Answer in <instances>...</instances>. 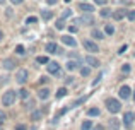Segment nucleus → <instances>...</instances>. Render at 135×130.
<instances>
[{"mask_svg":"<svg viewBox=\"0 0 135 130\" xmlns=\"http://www.w3.org/2000/svg\"><path fill=\"white\" fill-rule=\"evenodd\" d=\"M70 16H72V10H70V9H67V10L62 12V19H67V17H70Z\"/></svg>","mask_w":135,"mask_h":130,"instance_id":"33","label":"nucleus"},{"mask_svg":"<svg viewBox=\"0 0 135 130\" xmlns=\"http://www.w3.org/2000/svg\"><path fill=\"white\" fill-rule=\"evenodd\" d=\"M75 22H79V24H86V26H92V24H94V17H92V14H89V12H84L82 16H80L79 19L75 21Z\"/></svg>","mask_w":135,"mask_h":130,"instance_id":"4","label":"nucleus"},{"mask_svg":"<svg viewBox=\"0 0 135 130\" xmlns=\"http://www.w3.org/2000/svg\"><path fill=\"white\" fill-rule=\"evenodd\" d=\"M79 9L82 10V12H89V14L94 12V5H91V3H86V0H84V2L79 5Z\"/></svg>","mask_w":135,"mask_h":130,"instance_id":"13","label":"nucleus"},{"mask_svg":"<svg viewBox=\"0 0 135 130\" xmlns=\"http://www.w3.org/2000/svg\"><path fill=\"white\" fill-rule=\"evenodd\" d=\"M84 62H86V64L89 65V67H94V69H96V67H99V65H101V64H99V60H98L96 57H92V55H87V57L84 58Z\"/></svg>","mask_w":135,"mask_h":130,"instance_id":"8","label":"nucleus"},{"mask_svg":"<svg viewBox=\"0 0 135 130\" xmlns=\"http://www.w3.org/2000/svg\"><path fill=\"white\" fill-rule=\"evenodd\" d=\"M127 48H128V46H127V45H123V46L118 50V53H120V55H122V53H125V51H127Z\"/></svg>","mask_w":135,"mask_h":130,"instance_id":"40","label":"nucleus"},{"mask_svg":"<svg viewBox=\"0 0 135 130\" xmlns=\"http://www.w3.org/2000/svg\"><path fill=\"white\" fill-rule=\"evenodd\" d=\"M82 46H84V50H86V51H91V53L99 51L98 45H96L94 41H91V40H84V41H82Z\"/></svg>","mask_w":135,"mask_h":130,"instance_id":"5","label":"nucleus"},{"mask_svg":"<svg viewBox=\"0 0 135 130\" xmlns=\"http://www.w3.org/2000/svg\"><path fill=\"white\" fill-rule=\"evenodd\" d=\"M10 2H12V3H14V5H19V3H22V2H24V0H10Z\"/></svg>","mask_w":135,"mask_h":130,"instance_id":"42","label":"nucleus"},{"mask_svg":"<svg viewBox=\"0 0 135 130\" xmlns=\"http://www.w3.org/2000/svg\"><path fill=\"white\" fill-rule=\"evenodd\" d=\"M41 17H43V21H50L53 17V12L51 10H43V12H41Z\"/></svg>","mask_w":135,"mask_h":130,"instance_id":"22","label":"nucleus"},{"mask_svg":"<svg viewBox=\"0 0 135 130\" xmlns=\"http://www.w3.org/2000/svg\"><path fill=\"white\" fill-rule=\"evenodd\" d=\"M99 14H101V17H109V16H113V10L111 9H108V7H103L101 10H99Z\"/></svg>","mask_w":135,"mask_h":130,"instance_id":"19","label":"nucleus"},{"mask_svg":"<svg viewBox=\"0 0 135 130\" xmlns=\"http://www.w3.org/2000/svg\"><path fill=\"white\" fill-rule=\"evenodd\" d=\"M106 108H108V111L109 113H118L120 110H122V104H120V101L118 99H115V98H108L106 99Z\"/></svg>","mask_w":135,"mask_h":130,"instance_id":"2","label":"nucleus"},{"mask_svg":"<svg viewBox=\"0 0 135 130\" xmlns=\"http://www.w3.org/2000/svg\"><path fill=\"white\" fill-rule=\"evenodd\" d=\"M91 36L94 38V40H103V38H104V33H103L101 29H96L94 27V29L91 31Z\"/></svg>","mask_w":135,"mask_h":130,"instance_id":"17","label":"nucleus"},{"mask_svg":"<svg viewBox=\"0 0 135 130\" xmlns=\"http://www.w3.org/2000/svg\"><path fill=\"white\" fill-rule=\"evenodd\" d=\"M55 26H56V29H63V27H65V21H63V19H58Z\"/></svg>","mask_w":135,"mask_h":130,"instance_id":"29","label":"nucleus"},{"mask_svg":"<svg viewBox=\"0 0 135 130\" xmlns=\"http://www.w3.org/2000/svg\"><path fill=\"white\" fill-rule=\"evenodd\" d=\"M79 65H80L79 60H70L69 58V62H67V70H69V72H74V70L79 69Z\"/></svg>","mask_w":135,"mask_h":130,"instance_id":"12","label":"nucleus"},{"mask_svg":"<svg viewBox=\"0 0 135 130\" xmlns=\"http://www.w3.org/2000/svg\"><path fill=\"white\" fill-rule=\"evenodd\" d=\"M16 53L17 55H24V53H26V50H24L22 45H17V46H16Z\"/></svg>","mask_w":135,"mask_h":130,"instance_id":"28","label":"nucleus"},{"mask_svg":"<svg viewBox=\"0 0 135 130\" xmlns=\"http://www.w3.org/2000/svg\"><path fill=\"white\" fill-rule=\"evenodd\" d=\"M46 3H48V5H55L56 0H46Z\"/></svg>","mask_w":135,"mask_h":130,"instance_id":"44","label":"nucleus"},{"mask_svg":"<svg viewBox=\"0 0 135 130\" xmlns=\"http://www.w3.org/2000/svg\"><path fill=\"white\" fill-rule=\"evenodd\" d=\"M26 22H27V24H34V22H38V17H34V16H29V17L26 19Z\"/></svg>","mask_w":135,"mask_h":130,"instance_id":"34","label":"nucleus"},{"mask_svg":"<svg viewBox=\"0 0 135 130\" xmlns=\"http://www.w3.org/2000/svg\"><path fill=\"white\" fill-rule=\"evenodd\" d=\"M62 43H63V45H67V46H72V48H75V46H77V41L74 40L72 36H62Z\"/></svg>","mask_w":135,"mask_h":130,"instance_id":"11","label":"nucleus"},{"mask_svg":"<svg viewBox=\"0 0 135 130\" xmlns=\"http://www.w3.org/2000/svg\"><path fill=\"white\" fill-rule=\"evenodd\" d=\"M16 130H27V127L22 125V123H19V125H16Z\"/></svg>","mask_w":135,"mask_h":130,"instance_id":"38","label":"nucleus"},{"mask_svg":"<svg viewBox=\"0 0 135 130\" xmlns=\"http://www.w3.org/2000/svg\"><path fill=\"white\" fill-rule=\"evenodd\" d=\"M69 31H70V33H77L79 27H77V26H69Z\"/></svg>","mask_w":135,"mask_h":130,"instance_id":"39","label":"nucleus"},{"mask_svg":"<svg viewBox=\"0 0 135 130\" xmlns=\"http://www.w3.org/2000/svg\"><path fill=\"white\" fill-rule=\"evenodd\" d=\"M118 94H120V98H122V99H130V96H132V89H130V87L125 84V86L120 87Z\"/></svg>","mask_w":135,"mask_h":130,"instance_id":"6","label":"nucleus"},{"mask_svg":"<svg viewBox=\"0 0 135 130\" xmlns=\"http://www.w3.org/2000/svg\"><path fill=\"white\" fill-rule=\"evenodd\" d=\"M84 101H86V98H80V99H77V101H74V103H72V104H70V106H72V108H77V106H79V104H82V103H84Z\"/></svg>","mask_w":135,"mask_h":130,"instance_id":"30","label":"nucleus"},{"mask_svg":"<svg viewBox=\"0 0 135 130\" xmlns=\"http://www.w3.org/2000/svg\"><path fill=\"white\" fill-rule=\"evenodd\" d=\"M94 3H96V5H106L108 0H94Z\"/></svg>","mask_w":135,"mask_h":130,"instance_id":"37","label":"nucleus"},{"mask_svg":"<svg viewBox=\"0 0 135 130\" xmlns=\"http://www.w3.org/2000/svg\"><path fill=\"white\" fill-rule=\"evenodd\" d=\"M7 120V115H5V111H2L0 110V127H2V123Z\"/></svg>","mask_w":135,"mask_h":130,"instance_id":"35","label":"nucleus"},{"mask_svg":"<svg viewBox=\"0 0 135 130\" xmlns=\"http://www.w3.org/2000/svg\"><path fill=\"white\" fill-rule=\"evenodd\" d=\"M38 98H40V99H48V98H50V89H48V87H43V89H40V91H38Z\"/></svg>","mask_w":135,"mask_h":130,"instance_id":"14","label":"nucleus"},{"mask_svg":"<svg viewBox=\"0 0 135 130\" xmlns=\"http://www.w3.org/2000/svg\"><path fill=\"white\" fill-rule=\"evenodd\" d=\"M40 82H41V84L48 82V77H46V75H43V77H40Z\"/></svg>","mask_w":135,"mask_h":130,"instance_id":"41","label":"nucleus"},{"mask_svg":"<svg viewBox=\"0 0 135 130\" xmlns=\"http://www.w3.org/2000/svg\"><path fill=\"white\" fill-rule=\"evenodd\" d=\"M16 98H17V93L12 91V89H9L2 96V104H3V106H12V104L16 103Z\"/></svg>","mask_w":135,"mask_h":130,"instance_id":"1","label":"nucleus"},{"mask_svg":"<svg viewBox=\"0 0 135 130\" xmlns=\"http://www.w3.org/2000/svg\"><path fill=\"white\" fill-rule=\"evenodd\" d=\"M122 72H123V74H128V72H130V65H128V64H125V65L122 67Z\"/></svg>","mask_w":135,"mask_h":130,"instance_id":"36","label":"nucleus"},{"mask_svg":"<svg viewBox=\"0 0 135 130\" xmlns=\"http://www.w3.org/2000/svg\"><path fill=\"white\" fill-rule=\"evenodd\" d=\"M27 77H29V74H27V70H26V69H19V70L16 72V82L22 86V84H26Z\"/></svg>","mask_w":135,"mask_h":130,"instance_id":"3","label":"nucleus"},{"mask_svg":"<svg viewBox=\"0 0 135 130\" xmlns=\"http://www.w3.org/2000/svg\"><path fill=\"white\" fill-rule=\"evenodd\" d=\"M99 113H101L99 108H89V110H87V115H89V117H99Z\"/></svg>","mask_w":135,"mask_h":130,"instance_id":"24","label":"nucleus"},{"mask_svg":"<svg viewBox=\"0 0 135 130\" xmlns=\"http://www.w3.org/2000/svg\"><path fill=\"white\" fill-rule=\"evenodd\" d=\"M80 130H92V122L91 120H86L82 125H80Z\"/></svg>","mask_w":135,"mask_h":130,"instance_id":"25","label":"nucleus"},{"mask_svg":"<svg viewBox=\"0 0 135 130\" xmlns=\"http://www.w3.org/2000/svg\"><path fill=\"white\" fill-rule=\"evenodd\" d=\"M104 33H106V34H109V36H111V34L115 33V27H113L111 24H106V27H104Z\"/></svg>","mask_w":135,"mask_h":130,"instance_id":"27","label":"nucleus"},{"mask_svg":"<svg viewBox=\"0 0 135 130\" xmlns=\"http://www.w3.org/2000/svg\"><path fill=\"white\" fill-rule=\"evenodd\" d=\"M125 16H127L125 10H113V16H111V17H113L115 21H122Z\"/></svg>","mask_w":135,"mask_h":130,"instance_id":"16","label":"nucleus"},{"mask_svg":"<svg viewBox=\"0 0 135 130\" xmlns=\"http://www.w3.org/2000/svg\"><path fill=\"white\" fill-rule=\"evenodd\" d=\"M133 99H135V91H133Z\"/></svg>","mask_w":135,"mask_h":130,"instance_id":"47","label":"nucleus"},{"mask_svg":"<svg viewBox=\"0 0 135 130\" xmlns=\"http://www.w3.org/2000/svg\"><path fill=\"white\" fill-rule=\"evenodd\" d=\"M0 3H5V0H0Z\"/></svg>","mask_w":135,"mask_h":130,"instance_id":"46","label":"nucleus"},{"mask_svg":"<svg viewBox=\"0 0 135 130\" xmlns=\"http://www.w3.org/2000/svg\"><path fill=\"white\" fill-rule=\"evenodd\" d=\"M41 117H43V111H40V110H33V113H31V120L38 122V120H41Z\"/></svg>","mask_w":135,"mask_h":130,"instance_id":"18","label":"nucleus"},{"mask_svg":"<svg viewBox=\"0 0 135 130\" xmlns=\"http://www.w3.org/2000/svg\"><path fill=\"white\" fill-rule=\"evenodd\" d=\"M16 65L17 64H16V60H14V58H5V60H2V67L5 70H12Z\"/></svg>","mask_w":135,"mask_h":130,"instance_id":"9","label":"nucleus"},{"mask_svg":"<svg viewBox=\"0 0 135 130\" xmlns=\"http://www.w3.org/2000/svg\"><path fill=\"white\" fill-rule=\"evenodd\" d=\"M67 93H69V91H67V87H60V89L56 91V99H60V98H65Z\"/></svg>","mask_w":135,"mask_h":130,"instance_id":"21","label":"nucleus"},{"mask_svg":"<svg viewBox=\"0 0 135 130\" xmlns=\"http://www.w3.org/2000/svg\"><path fill=\"white\" fill-rule=\"evenodd\" d=\"M133 118H135V115L132 111H127V113L123 115V123H125V127H130V125L133 123Z\"/></svg>","mask_w":135,"mask_h":130,"instance_id":"10","label":"nucleus"},{"mask_svg":"<svg viewBox=\"0 0 135 130\" xmlns=\"http://www.w3.org/2000/svg\"><path fill=\"white\" fill-rule=\"evenodd\" d=\"M46 69H48V72L53 74V75H60V64H56V62L46 64Z\"/></svg>","mask_w":135,"mask_h":130,"instance_id":"7","label":"nucleus"},{"mask_svg":"<svg viewBox=\"0 0 135 130\" xmlns=\"http://www.w3.org/2000/svg\"><path fill=\"white\" fill-rule=\"evenodd\" d=\"M89 74H91L89 67H82V69H80V75H82V77H89Z\"/></svg>","mask_w":135,"mask_h":130,"instance_id":"26","label":"nucleus"},{"mask_svg":"<svg viewBox=\"0 0 135 130\" xmlns=\"http://www.w3.org/2000/svg\"><path fill=\"white\" fill-rule=\"evenodd\" d=\"M109 128L111 130H118L120 128V120L118 118H111V120H109Z\"/></svg>","mask_w":135,"mask_h":130,"instance_id":"20","label":"nucleus"},{"mask_svg":"<svg viewBox=\"0 0 135 130\" xmlns=\"http://www.w3.org/2000/svg\"><path fill=\"white\" fill-rule=\"evenodd\" d=\"M45 50L48 51V53H58V46H56V43H46V46H45Z\"/></svg>","mask_w":135,"mask_h":130,"instance_id":"15","label":"nucleus"},{"mask_svg":"<svg viewBox=\"0 0 135 130\" xmlns=\"http://www.w3.org/2000/svg\"><path fill=\"white\" fill-rule=\"evenodd\" d=\"M36 62H38V64H50L48 57H38V58H36Z\"/></svg>","mask_w":135,"mask_h":130,"instance_id":"31","label":"nucleus"},{"mask_svg":"<svg viewBox=\"0 0 135 130\" xmlns=\"http://www.w3.org/2000/svg\"><path fill=\"white\" fill-rule=\"evenodd\" d=\"M3 40V33H2V29H0V41Z\"/></svg>","mask_w":135,"mask_h":130,"instance_id":"45","label":"nucleus"},{"mask_svg":"<svg viewBox=\"0 0 135 130\" xmlns=\"http://www.w3.org/2000/svg\"><path fill=\"white\" fill-rule=\"evenodd\" d=\"M92 130H104L103 125H96V127H92Z\"/></svg>","mask_w":135,"mask_h":130,"instance_id":"43","label":"nucleus"},{"mask_svg":"<svg viewBox=\"0 0 135 130\" xmlns=\"http://www.w3.org/2000/svg\"><path fill=\"white\" fill-rule=\"evenodd\" d=\"M19 98H21V99H24V101L29 99V91H27V89H21L19 91Z\"/></svg>","mask_w":135,"mask_h":130,"instance_id":"23","label":"nucleus"},{"mask_svg":"<svg viewBox=\"0 0 135 130\" xmlns=\"http://www.w3.org/2000/svg\"><path fill=\"white\" fill-rule=\"evenodd\" d=\"M127 19H128V21H135V10H128V12H127Z\"/></svg>","mask_w":135,"mask_h":130,"instance_id":"32","label":"nucleus"}]
</instances>
